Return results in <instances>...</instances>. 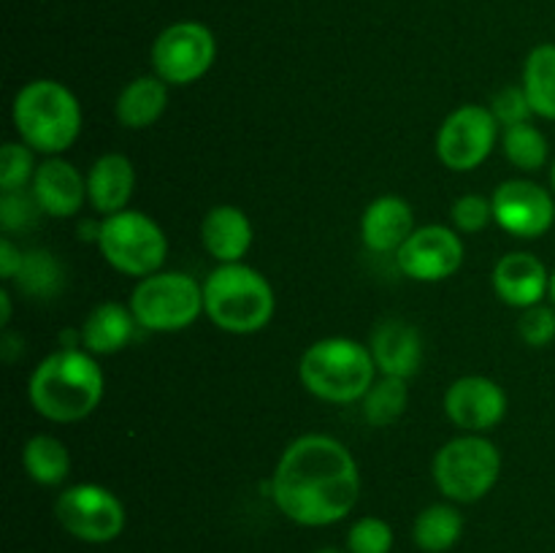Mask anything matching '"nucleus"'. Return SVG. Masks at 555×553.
<instances>
[{
    "label": "nucleus",
    "mask_w": 555,
    "mask_h": 553,
    "mask_svg": "<svg viewBox=\"0 0 555 553\" xmlns=\"http://www.w3.org/2000/svg\"><path fill=\"white\" fill-rule=\"evenodd\" d=\"M524 87L537 117L555 119V43H540L524 63Z\"/></svg>",
    "instance_id": "5701e85b"
},
{
    "label": "nucleus",
    "mask_w": 555,
    "mask_h": 553,
    "mask_svg": "<svg viewBox=\"0 0 555 553\" xmlns=\"http://www.w3.org/2000/svg\"><path fill=\"white\" fill-rule=\"evenodd\" d=\"M168 106V85L157 74L139 76L119 92L114 103L117 123L128 130H144L163 117Z\"/></svg>",
    "instance_id": "4be33fe9"
},
{
    "label": "nucleus",
    "mask_w": 555,
    "mask_h": 553,
    "mask_svg": "<svg viewBox=\"0 0 555 553\" xmlns=\"http://www.w3.org/2000/svg\"><path fill=\"white\" fill-rule=\"evenodd\" d=\"M464 535V515L453 504H428L412 526L417 548L426 553H444Z\"/></svg>",
    "instance_id": "393cba45"
},
{
    "label": "nucleus",
    "mask_w": 555,
    "mask_h": 553,
    "mask_svg": "<svg viewBox=\"0 0 555 553\" xmlns=\"http://www.w3.org/2000/svg\"><path fill=\"white\" fill-rule=\"evenodd\" d=\"M135 325L139 323H135L130 307L119 301H103L81 323V347L92 356H112V352H119L133 339Z\"/></svg>",
    "instance_id": "412c9836"
},
{
    "label": "nucleus",
    "mask_w": 555,
    "mask_h": 553,
    "mask_svg": "<svg viewBox=\"0 0 555 553\" xmlns=\"http://www.w3.org/2000/svg\"><path fill=\"white\" fill-rule=\"evenodd\" d=\"M347 548L350 553H390L393 548V529L388 520L377 515L358 518L347 531Z\"/></svg>",
    "instance_id": "c756f323"
},
{
    "label": "nucleus",
    "mask_w": 555,
    "mask_h": 553,
    "mask_svg": "<svg viewBox=\"0 0 555 553\" xmlns=\"http://www.w3.org/2000/svg\"><path fill=\"white\" fill-rule=\"evenodd\" d=\"M493 291L509 307L529 309L551 291V274L537 255L507 253L493 269Z\"/></svg>",
    "instance_id": "dca6fc26"
},
{
    "label": "nucleus",
    "mask_w": 555,
    "mask_h": 553,
    "mask_svg": "<svg viewBox=\"0 0 555 553\" xmlns=\"http://www.w3.org/2000/svg\"><path fill=\"white\" fill-rule=\"evenodd\" d=\"M379 374L410 380L423 363V339L415 325L404 320H383L369 342Z\"/></svg>",
    "instance_id": "f3484780"
},
{
    "label": "nucleus",
    "mask_w": 555,
    "mask_h": 553,
    "mask_svg": "<svg viewBox=\"0 0 555 553\" xmlns=\"http://www.w3.org/2000/svg\"><path fill=\"white\" fill-rule=\"evenodd\" d=\"M135 188V171L130 157L108 152L92 163L87 173V201L98 215L108 217L125 211Z\"/></svg>",
    "instance_id": "aec40b11"
},
{
    "label": "nucleus",
    "mask_w": 555,
    "mask_h": 553,
    "mask_svg": "<svg viewBox=\"0 0 555 553\" xmlns=\"http://www.w3.org/2000/svg\"><path fill=\"white\" fill-rule=\"evenodd\" d=\"M464 263V242L448 226L415 228L396 253V266L415 282H442Z\"/></svg>",
    "instance_id": "f8f14e48"
},
{
    "label": "nucleus",
    "mask_w": 555,
    "mask_h": 553,
    "mask_svg": "<svg viewBox=\"0 0 555 553\" xmlns=\"http://www.w3.org/2000/svg\"><path fill=\"white\" fill-rule=\"evenodd\" d=\"M38 211H41V206L33 198V193L25 195L22 190H16V193H3V201H0V222H3L5 233L27 228L36 220Z\"/></svg>",
    "instance_id": "72a5a7b5"
},
{
    "label": "nucleus",
    "mask_w": 555,
    "mask_h": 553,
    "mask_svg": "<svg viewBox=\"0 0 555 553\" xmlns=\"http://www.w3.org/2000/svg\"><path fill=\"white\" fill-rule=\"evenodd\" d=\"M444 415L466 434L491 432L507 415V394L482 374H466L444 390Z\"/></svg>",
    "instance_id": "4468645a"
},
{
    "label": "nucleus",
    "mask_w": 555,
    "mask_h": 553,
    "mask_svg": "<svg viewBox=\"0 0 555 553\" xmlns=\"http://www.w3.org/2000/svg\"><path fill=\"white\" fill-rule=\"evenodd\" d=\"M547 293H551V301H553V307H555V271L551 274V291H547Z\"/></svg>",
    "instance_id": "e433bc0d"
},
{
    "label": "nucleus",
    "mask_w": 555,
    "mask_h": 553,
    "mask_svg": "<svg viewBox=\"0 0 555 553\" xmlns=\"http://www.w3.org/2000/svg\"><path fill=\"white\" fill-rule=\"evenodd\" d=\"M304 388L331 404H352L369 394L377 363L363 342L350 336H325L309 345L298 361Z\"/></svg>",
    "instance_id": "20e7f679"
},
{
    "label": "nucleus",
    "mask_w": 555,
    "mask_h": 553,
    "mask_svg": "<svg viewBox=\"0 0 555 553\" xmlns=\"http://www.w3.org/2000/svg\"><path fill=\"white\" fill-rule=\"evenodd\" d=\"M0 307H3V314H0V325H9L11 323V293L0 291Z\"/></svg>",
    "instance_id": "c9c22d12"
},
{
    "label": "nucleus",
    "mask_w": 555,
    "mask_h": 553,
    "mask_svg": "<svg viewBox=\"0 0 555 553\" xmlns=\"http://www.w3.org/2000/svg\"><path fill=\"white\" fill-rule=\"evenodd\" d=\"M450 217H453L455 231L461 233H477L493 220V204L486 198V195H461L459 201L450 209Z\"/></svg>",
    "instance_id": "7c9ffc66"
},
{
    "label": "nucleus",
    "mask_w": 555,
    "mask_h": 553,
    "mask_svg": "<svg viewBox=\"0 0 555 553\" xmlns=\"http://www.w3.org/2000/svg\"><path fill=\"white\" fill-rule=\"evenodd\" d=\"M412 233H415V215L399 195H379L363 209L361 239L372 253H399Z\"/></svg>",
    "instance_id": "a211bd4d"
},
{
    "label": "nucleus",
    "mask_w": 555,
    "mask_h": 553,
    "mask_svg": "<svg viewBox=\"0 0 555 553\" xmlns=\"http://www.w3.org/2000/svg\"><path fill=\"white\" fill-rule=\"evenodd\" d=\"M22 144L41 155L60 157L81 133V106L74 92L54 79H33L16 92L11 106Z\"/></svg>",
    "instance_id": "7ed1b4c3"
},
{
    "label": "nucleus",
    "mask_w": 555,
    "mask_h": 553,
    "mask_svg": "<svg viewBox=\"0 0 555 553\" xmlns=\"http://www.w3.org/2000/svg\"><path fill=\"white\" fill-rule=\"evenodd\" d=\"M318 553H339V551H334V548H323V551H318Z\"/></svg>",
    "instance_id": "58836bf2"
},
{
    "label": "nucleus",
    "mask_w": 555,
    "mask_h": 553,
    "mask_svg": "<svg viewBox=\"0 0 555 553\" xmlns=\"http://www.w3.org/2000/svg\"><path fill=\"white\" fill-rule=\"evenodd\" d=\"M201 242L217 263H242L253 247V222L238 206H211L201 222Z\"/></svg>",
    "instance_id": "6ab92c4d"
},
{
    "label": "nucleus",
    "mask_w": 555,
    "mask_h": 553,
    "mask_svg": "<svg viewBox=\"0 0 555 553\" xmlns=\"http://www.w3.org/2000/svg\"><path fill=\"white\" fill-rule=\"evenodd\" d=\"M493 220L518 239L545 236L555 222V201L542 184L529 179H507L491 198Z\"/></svg>",
    "instance_id": "ddd939ff"
},
{
    "label": "nucleus",
    "mask_w": 555,
    "mask_h": 553,
    "mask_svg": "<svg viewBox=\"0 0 555 553\" xmlns=\"http://www.w3.org/2000/svg\"><path fill=\"white\" fill-rule=\"evenodd\" d=\"M551 184H553V195H555V160H553V168H551Z\"/></svg>",
    "instance_id": "4c0bfd02"
},
{
    "label": "nucleus",
    "mask_w": 555,
    "mask_h": 553,
    "mask_svg": "<svg viewBox=\"0 0 555 553\" xmlns=\"http://www.w3.org/2000/svg\"><path fill=\"white\" fill-rule=\"evenodd\" d=\"M95 242L112 269L139 280L160 271L168 255V239L163 228L144 211L133 209L103 217Z\"/></svg>",
    "instance_id": "6e6552de"
},
{
    "label": "nucleus",
    "mask_w": 555,
    "mask_h": 553,
    "mask_svg": "<svg viewBox=\"0 0 555 553\" xmlns=\"http://www.w3.org/2000/svg\"><path fill=\"white\" fill-rule=\"evenodd\" d=\"M361 404L363 421L374 428H385L404 415L406 404H410V385H406L404 377L383 374L379 380H374V385L363 396Z\"/></svg>",
    "instance_id": "a878e982"
},
{
    "label": "nucleus",
    "mask_w": 555,
    "mask_h": 553,
    "mask_svg": "<svg viewBox=\"0 0 555 553\" xmlns=\"http://www.w3.org/2000/svg\"><path fill=\"white\" fill-rule=\"evenodd\" d=\"M271 282L247 263H220L204 282V312L228 334H255L274 318Z\"/></svg>",
    "instance_id": "39448f33"
},
{
    "label": "nucleus",
    "mask_w": 555,
    "mask_h": 553,
    "mask_svg": "<svg viewBox=\"0 0 555 553\" xmlns=\"http://www.w3.org/2000/svg\"><path fill=\"white\" fill-rule=\"evenodd\" d=\"M22 260H25L22 249L9 236L0 239V274H3L5 282H14V276L22 269Z\"/></svg>",
    "instance_id": "f704fd0d"
},
{
    "label": "nucleus",
    "mask_w": 555,
    "mask_h": 553,
    "mask_svg": "<svg viewBox=\"0 0 555 553\" xmlns=\"http://www.w3.org/2000/svg\"><path fill=\"white\" fill-rule=\"evenodd\" d=\"M16 287L25 291L27 296L36 298H49L60 291L63 285V271H60V263L52 258V253H27L25 260H22L20 274L14 276Z\"/></svg>",
    "instance_id": "cd10ccee"
},
{
    "label": "nucleus",
    "mask_w": 555,
    "mask_h": 553,
    "mask_svg": "<svg viewBox=\"0 0 555 553\" xmlns=\"http://www.w3.org/2000/svg\"><path fill=\"white\" fill-rule=\"evenodd\" d=\"M103 390L106 377L101 363L79 347H65L43 358L27 383L33 410L52 423L85 421L98 410Z\"/></svg>",
    "instance_id": "f03ea898"
},
{
    "label": "nucleus",
    "mask_w": 555,
    "mask_h": 553,
    "mask_svg": "<svg viewBox=\"0 0 555 553\" xmlns=\"http://www.w3.org/2000/svg\"><path fill=\"white\" fill-rule=\"evenodd\" d=\"M30 193L43 215L65 220V217L79 215L81 206H85L87 179L81 177L74 163L63 160V157H49L36 168Z\"/></svg>",
    "instance_id": "2eb2a0df"
},
{
    "label": "nucleus",
    "mask_w": 555,
    "mask_h": 553,
    "mask_svg": "<svg viewBox=\"0 0 555 553\" xmlns=\"http://www.w3.org/2000/svg\"><path fill=\"white\" fill-rule=\"evenodd\" d=\"M22 464L38 486H60L70 472V453L52 434H36L22 448Z\"/></svg>",
    "instance_id": "b1692460"
},
{
    "label": "nucleus",
    "mask_w": 555,
    "mask_h": 553,
    "mask_svg": "<svg viewBox=\"0 0 555 553\" xmlns=\"http://www.w3.org/2000/svg\"><path fill=\"white\" fill-rule=\"evenodd\" d=\"M502 475V453L482 434H461L434 455V483L450 502L469 504L488 497Z\"/></svg>",
    "instance_id": "423d86ee"
},
{
    "label": "nucleus",
    "mask_w": 555,
    "mask_h": 553,
    "mask_svg": "<svg viewBox=\"0 0 555 553\" xmlns=\"http://www.w3.org/2000/svg\"><path fill=\"white\" fill-rule=\"evenodd\" d=\"M499 139V119L491 108L461 106L448 114L437 133V155L450 171H475L488 160Z\"/></svg>",
    "instance_id": "9b49d317"
},
{
    "label": "nucleus",
    "mask_w": 555,
    "mask_h": 553,
    "mask_svg": "<svg viewBox=\"0 0 555 553\" xmlns=\"http://www.w3.org/2000/svg\"><path fill=\"white\" fill-rule=\"evenodd\" d=\"M491 112H493V117L499 119V125H504V128H509V125L529 123V119L534 117L524 87H504V90L493 98Z\"/></svg>",
    "instance_id": "473e14b6"
},
{
    "label": "nucleus",
    "mask_w": 555,
    "mask_h": 553,
    "mask_svg": "<svg viewBox=\"0 0 555 553\" xmlns=\"http://www.w3.org/2000/svg\"><path fill=\"white\" fill-rule=\"evenodd\" d=\"M215 60L217 38L204 22H173L152 43V68L168 87H188L204 79Z\"/></svg>",
    "instance_id": "1a4fd4ad"
},
{
    "label": "nucleus",
    "mask_w": 555,
    "mask_h": 553,
    "mask_svg": "<svg viewBox=\"0 0 555 553\" xmlns=\"http://www.w3.org/2000/svg\"><path fill=\"white\" fill-rule=\"evenodd\" d=\"M361 493L358 461L345 442L304 434L285 448L271 475V499L293 524L331 526L345 518Z\"/></svg>",
    "instance_id": "f257e3e1"
},
{
    "label": "nucleus",
    "mask_w": 555,
    "mask_h": 553,
    "mask_svg": "<svg viewBox=\"0 0 555 553\" xmlns=\"http://www.w3.org/2000/svg\"><path fill=\"white\" fill-rule=\"evenodd\" d=\"M518 331L529 347H547L555 339V307L534 304V307L524 309Z\"/></svg>",
    "instance_id": "2f4dec72"
},
{
    "label": "nucleus",
    "mask_w": 555,
    "mask_h": 553,
    "mask_svg": "<svg viewBox=\"0 0 555 553\" xmlns=\"http://www.w3.org/2000/svg\"><path fill=\"white\" fill-rule=\"evenodd\" d=\"M54 515L70 537L81 542H112L125 529V507L108 488L79 483L54 502Z\"/></svg>",
    "instance_id": "9d476101"
},
{
    "label": "nucleus",
    "mask_w": 555,
    "mask_h": 553,
    "mask_svg": "<svg viewBox=\"0 0 555 553\" xmlns=\"http://www.w3.org/2000/svg\"><path fill=\"white\" fill-rule=\"evenodd\" d=\"M36 160H33V150L27 144H16L9 141L0 150V190L3 193H16L33 182L36 177Z\"/></svg>",
    "instance_id": "c85d7f7f"
},
{
    "label": "nucleus",
    "mask_w": 555,
    "mask_h": 553,
    "mask_svg": "<svg viewBox=\"0 0 555 553\" xmlns=\"http://www.w3.org/2000/svg\"><path fill=\"white\" fill-rule=\"evenodd\" d=\"M502 146L507 160L520 171H540L547 163V139L537 125L520 123L504 128Z\"/></svg>",
    "instance_id": "bb28decb"
},
{
    "label": "nucleus",
    "mask_w": 555,
    "mask_h": 553,
    "mask_svg": "<svg viewBox=\"0 0 555 553\" xmlns=\"http://www.w3.org/2000/svg\"><path fill=\"white\" fill-rule=\"evenodd\" d=\"M130 312L141 329L173 334L193 325L204 312V285L184 271H155L133 287Z\"/></svg>",
    "instance_id": "0eeeda50"
}]
</instances>
